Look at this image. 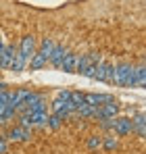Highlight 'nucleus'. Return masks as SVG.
<instances>
[{
    "label": "nucleus",
    "mask_w": 146,
    "mask_h": 154,
    "mask_svg": "<svg viewBox=\"0 0 146 154\" xmlns=\"http://www.w3.org/2000/svg\"><path fill=\"white\" fill-rule=\"evenodd\" d=\"M69 100H71V102L79 108V106H84V94H81V92H71Z\"/></svg>",
    "instance_id": "19"
},
{
    "label": "nucleus",
    "mask_w": 146,
    "mask_h": 154,
    "mask_svg": "<svg viewBox=\"0 0 146 154\" xmlns=\"http://www.w3.org/2000/svg\"><path fill=\"white\" fill-rule=\"evenodd\" d=\"M132 123H134V131H136L140 137H144L146 135V131H144V112H138L136 119H132Z\"/></svg>",
    "instance_id": "15"
},
{
    "label": "nucleus",
    "mask_w": 146,
    "mask_h": 154,
    "mask_svg": "<svg viewBox=\"0 0 146 154\" xmlns=\"http://www.w3.org/2000/svg\"><path fill=\"white\" fill-rule=\"evenodd\" d=\"M102 146H104V150L113 152V150L117 148V137H115V135H104V137H102Z\"/></svg>",
    "instance_id": "17"
},
{
    "label": "nucleus",
    "mask_w": 146,
    "mask_h": 154,
    "mask_svg": "<svg viewBox=\"0 0 146 154\" xmlns=\"http://www.w3.org/2000/svg\"><path fill=\"white\" fill-rule=\"evenodd\" d=\"M4 88H6V85H4V83H2V81H0V92H2V90H4Z\"/></svg>",
    "instance_id": "24"
},
{
    "label": "nucleus",
    "mask_w": 146,
    "mask_h": 154,
    "mask_svg": "<svg viewBox=\"0 0 146 154\" xmlns=\"http://www.w3.org/2000/svg\"><path fill=\"white\" fill-rule=\"evenodd\" d=\"M27 63H29L31 71H40V69H44V67L48 65V60H46V58H44V56H42V54H40L38 50L33 52V56H31V58H29Z\"/></svg>",
    "instance_id": "11"
},
{
    "label": "nucleus",
    "mask_w": 146,
    "mask_h": 154,
    "mask_svg": "<svg viewBox=\"0 0 146 154\" xmlns=\"http://www.w3.org/2000/svg\"><path fill=\"white\" fill-rule=\"evenodd\" d=\"M33 52H36V38H33V35H23L21 48H19V56L27 63V60L33 56Z\"/></svg>",
    "instance_id": "6"
},
{
    "label": "nucleus",
    "mask_w": 146,
    "mask_h": 154,
    "mask_svg": "<svg viewBox=\"0 0 146 154\" xmlns=\"http://www.w3.org/2000/svg\"><path fill=\"white\" fill-rule=\"evenodd\" d=\"M52 50H54V42H52L50 38H44V40H42V44H40V50H38V52L48 60L50 54H52Z\"/></svg>",
    "instance_id": "14"
},
{
    "label": "nucleus",
    "mask_w": 146,
    "mask_h": 154,
    "mask_svg": "<svg viewBox=\"0 0 146 154\" xmlns=\"http://www.w3.org/2000/svg\"><path fill=\"white\" fill-rule=\"evenodd\" d=\"M46 125H48L50 129H59L61 125H63V121H61L56 115H52V117H48V123H46Z\"/></svg>",
    "instance_id": "20"
},
{
    "label": "nucleus",
    "mask_w": 146,
    "mask_h": 154,
    "mask_svg": "<svg viewBox=\"0 0 146 154\" xmlns=\"http://www.w3.org/2000/svg\"><path fill=\"white\" fill-rule=\"evenodd\" d=\"M69 96H71V92H69V90H61L56 98H59V100H69Z\"/></svg>",
    "instance_id": "21"
},
{
    "label": "nucleus",
    "mask_w": 146,
    "mask_h": 154,
    "mask_svg": "<svg viewBox=\"0 0 146 154\" xmlns=\"http://www.w3.org/2000/svg\"><path fill=\"white\" fill-rule=\"evenodd\" d=\"M98 60H100V56H98L96 52H90V54H84V56H79V58H77L75 73H81V75H86V71H88L92 65H96Z\"/></svg>",
    "instance_id": "4"
},
{
    "label": "nucleus",
    "mask_w": 146,
    "mask_h": 154,
    "mask_svg": "<svg viewBox=\"0 0 146 154\" xmlns=\"http://www.w3.org/2000/svg\"><path fill=\"white\" fill-rule=\"evenodd\" d=\"M144 85H146V67L140 65L134 71V88H144Z\"/></svg>",
    "instance_id": "13"
},
{
    "label": "nucleus",
    "mask_w": 146,
    "mask_h": 154,
    "mask_svg": "<svg viewBox=\"0 0 146 154\" xmlns=\"http://www.w3.org/2000/svg\"><path fill=\"white\" fill-rule=\"evenodd\" d=\"M117 112H119V102H117V100H111V102L102 104V106H96L94 119H102V121H106V119H115Z\"/></svg>",
    "instance_id": "2"
},
{
    "label": "nucleus",
    "mask_w": 146,
    "mask_h": 154,
    "mask_svg": "<svg viewBox=\"0 0 146 154\" xmlns=\"http://www.w3.org/2000/svg\"><path fill=\"white\" fill-rule=\"evenodd\" d=\"M65 54H67V50H65V46H63V44H54V50H52V54H50V58H48L50 65H52L54 69H61Z\"/></svg>",
    "instance_id": "9"
},
{
    "label": "nucleus",
    "mask_w": 146,
    "mask_h": 154,
    "mask_svg": "<svg viewBox=\"0 0 146 154\" xmlns=\"http://www.w3.org/2000/svg\"><path fill=\"white\" fill-rule=\"evenodd\" d=\"M13 56H15V48L13 46H6L2 56H0V69H8L11 63H13Z\"/></svg>",
    "instance_id": "12"
},
{
    "label": "nucleus",
    "mask_w": 146,
    "mask_h": 154,
    "mask_svg": "<svg viewBox=\"0 0 146 154\" xmlns=\"http://www.w3.org/2000/svg\"><path fill=\"white\" fill-rule=\"evenodd\" d=\"M132 71H134L132 65L119 63L117 67H113V83H115V85H121V88H127V81H129Z\"/></svg>",
    "instance_id": "1"
},
{
    "label": "nucleus",
    "mask_w": 146,
    "mask_h": 154,
    "mask_svg": "<svg viewBox=\"0 0 146 154\" xmlns=\"http://www.w3.org/2000/svg\"><path fill=\"white\" fill-rule=\"evenodd\" d=\"M6 140H13V142H29L31 140V131L25 127H13L6 133Z\"/></svg>",
    "instance_id": "8"
},
{
    "label": "nucleus",
    "mask_w": 146,
    "mask_h": 154,
    "mask_svg": "<svg viewBox=\"0 0 146 154\" xmlns=\"http://www.w3.org/2000/svg\"><path fill=\"white\" fill-rule=\"evenodd\" d=\"M92 79L96 81H106V83H113V65L106 63V60H98L96 65V73Z\"/></svg>",
    "instance_id": "3"
},
{
    "label": "nucleus",
    "mask_w": 146,
    "mask_h": 154,
    "mask_svg": "<svg viewBox=\"0 0 146 154\" xmlns=\"http://www.w3.org/2000/svg\"><path fill=\"white\" fill-rule=\"evenodd\" d=\"M86 146H88L90 150H98V148L102 146V137H100V135H90L88 142H86Z\"/></svg>",
    "instance_id": "18"
},
{
    "label": "nucleus",
    "mask_w": 146,
    "mask_h": 154,
    "mask_svg": "<svg viewBox=\"0 0 146 154\" xmlns=\"http://www.w3.org/2000/svg\"><path fill=\"white\" fill-rule=\"evenodd\" d=\"M77 54L75 52H67L65 58H63V65H61V71L65 73H75V67H77Z\"/></svg>",
    "instance_id": "10"
},
{
    "label": "nucleus",
    "mask_w": 146,
    "mask_h": 154,
    "mask_svg": "<svg viewBox=\"0 0 146 154\" xmlns=\"http://www.w3.org/2000/svg\"><path fill=\"white\" fill-rule=\"evenodd\" d=\"M11 71H15V73H21L25 69V60L19 56V52H15V56H13V63H11V67H8Z\"/></svg>",
    "instance_id": "16"
},
{
    "label": "nucleus",
    "mask_w": 146,
    "mask_h": 154,
    "mask_svg": "<svg viewBox=\"0 0 146 154\" xmlns=\"http://www.w3.org/2000/svg\"><path fill=\"white\" fill-rule=\"evenodd\" d=\"M4 48H6V46H4V42L0 40V56H2V52H4Z\"/></svg>",
    "instance_id": "23"
},
{
    "label": "nucleus",
    "mask_w": 146,
    "mask_h": 154,
    "mask_svg": "<svg viewBox=\"0 0 146 154\" xmlns=\"http://www.w3.org/2000/svg\"><path fill=\"white\" fill-rule=\"evenodd\" d=\"M6 150H8V146H6V140H4V137H0V154H6Z\"/></svg>",
    "instance_id": "22"
},
{
    "label": "nucleus",
    "mask_w": 146,
    "mask_h": 154,
    "mask_svg": "<svg viewBox=\"0 0 146 154\" xmlns=\"http://www.w3.org/2000/svg\"><path fill=\"white\" fill-rule=\"evenodd\" d=\"M111 100H115L111 94H84V104L88 106H102Z\"/></svg>",
    "instance_id": "7"
},
{
    "label": "nucleus",
    "mask_w": 146,
    "mask_h": 154,
    "mask_svg": "<svg viewBox=\"0 0 146 154\" xmlns=\"http://www.w3.org/2000/svg\"><path fill=\"white\" fill-rule=\"evenodd\" d=\"M111 127L115 129L117 135H127L134 131V123L129 117H115V121H111Z\"/></svg>",
    "instance_id": "5"
}]
</instances>
